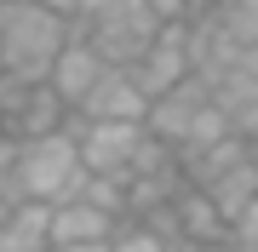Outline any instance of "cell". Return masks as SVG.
<instances>
[{"instance_id": "cell-1", "label": "cell", "mask_w": 258, "mask_h": 252, "mask_svg": "<svg viewBox=\"0 0 258 252\" xmlns=\"http://www.w3.org/2000/svg\"><path fill=\"white\" fill-rule=\"evenodd\" d=\"M69 40H75V18L40 6V0H6L0 6V63H6V75L46 86L52 63L63 57Z\"/></svg>"}, {"instance_id": "cell-2", "label": "cell", "mask_w": 258, "mask_h": 252, "mask_svg": "<svg viewBox=\"0 0 258 252\" xmlns=\"http://www.w3.org/2000/svg\"><path fill=\"white\" fill-rule=\"evenodd\" d=\"M12 178H18V195H23V201H46V206L75 201V195H81V184H86L75 126L18 143V166H12Z\"/></svg>"}, {"instance_id": "cell-3", "label": "cell", "mask_w": 258, "mask_h": 252, "mask_svg": "<svg viewBox=\"0 0 258 252\" xmlns=\"http://www.w3.org/2000/svg\"><path fill=\"white\" fill-rule=\"evenodd\" d=\"M75 29L92 40V52H98L109 69H132L149 46H155V35H161V12L149 6V0H109L103 12L75 18Z\"/></svg>"}, {"instance_id": "cell-4", "label": "cell", "mask_w": 258, "mask_h": 252, "mask_svg": "<svg viewBox=\"0 0 258 252\" xmlns=\"http://www.w3.org/2000/svg\"><path fill=\"white\" fill-rule=\"evenodd\" d=\"M69 126H75V143H81V166L92 178H120V184L132 178L149 143V126L138 121H69Z\"/></svg>"}, {"instance_id": "cell-5", "label": "cell", "mask_w": 258, "mask_h": 252, "mask_svg": "<svg viewBox=\"0 0 258 252\" xmlns=\"http://www.w3.org/2000/svg\"><path fill=\"white\" fill-rule=\"evenodd\" d=\"M189 75H195V69H189V23H161L155 46H149L138 63H132V80H138V92L155 103V98L172 92V86H184Z\"/></svg>"}, {"instance_id": "cell-6", "label": "cell", "mask_w": 258, "mask_h": 252, "mask_svg": "<svg viewBox=\"0 0 258 252\" xmlns=\"http://www.w3.org/2000/svg\"><path fill=\"white\" fill-rule=\"evenodd\" d=\"M207 103H212V92L189 75L184 86H172L166 98H155V103H149V121H144V126H149V138H161L166 149L178 155V143L189 138V126L207 115Z\"/></svg>"}, {"instance_id": "cell-7", "label": "cell", "mask_w": 258, "mask_h": 252, "mask_svg": "<svg viewBox=\"0 0 258 252\" xmlns=\"http://www.w3.org/2000/svg\"><path fill=\"white\" fill-rule=\"evenodd\" d=\"M103 75H109V63H103V57L92 52V40H86L81 29H75V40L63 46V57L52 63V80H46V86H52L57 98H63V109L75 115L86 98L98 92V80H103Z\"/></svg>"}, {"instance_id": "cell-8", "label": "cell", "mask_w": 258, "mask_h": 252, "mask_svg": "<svg viewBox=\"0 0 258 252\" xmlns=\"http://www.w3.org/2000/svg\"><path fill=\"white\" fill-rule=\"evenodd\" d=\"M75 121H149V98L138 92V80H132V69H109V75L98 80V92L75 109Z\"/></svg>"}, {"instance_id": "cell-9", "label": "cell", "mask_w": 258, "mask_h": 252, "mask_svg": "<svg viewBox=\"0 0 258 252\" xmlns=\"http://www.w3.org/2000/svg\"><path fill=\"white\" fill-rule=\"evenodd\" d=\"M115 229H120V218H109L103 206L81 201V195L52 206V246H98V241H115Z\"/></svg>"}, {"instance_id": "cell-10", "label": "cell", "mask_w": 258, "mask_h": 252, "mask_svg": "<svg viewBox=\"0 0 258 252\" xmlns=\"http://www.w3.org/2000/svg\"><path fill=\"white\" fill-rule=\"evenodd\" d=\"M0 252H52V206L18 201L12 218L0 224Z\"/></svg>"}, {"instance_id": "cell-11", "label": "cell", "mask_w": 258, "mask_h": 252, "mask_svg": "<svg viewBox=\"0 0 258 252\" xmlns=\"http://www.w3.org/2000/svg\"><path fill=\"white\" fill-rule=\"evenodd\" d=\"M218 23L230 29L235 46H258V0H230V6L218 12Z\"/></svg>"}, {"instance_id": "cell-12", "label": "cell", "mask_w": 258, "mask_h": 252, "mask_svg": "<svg viewBox=\"0 0 258 252\" xmlns=\"http://www.w3.org/2000/svg\"><path fill=\"white\" fill-rule=\"evenodd\" d=\"M109 252H172V246H166V235L149 229V224H120L115 241H109Z\"/></svg>"}, {"instance_id": "cell-13", "label": "cell", "mask_w": 258, "mask_h": 252, "mask_svg": "<svg viewBox=\"0 0 258 252\" xmlns=\"http://www.w3.org/2000/svg\"><path fill=\"white\" fill-rule=\"evenodd\" d=\"M23 195H18V178H12L6 166H0V224H6V218H12V206H18Z\"/></svg>"}, {"instance_id": "cell-14", "label": "cell", "mask_w": 258, "mask_h": 252, "mask_svg": "<svg viewBox=\"0 0 258 252\" xmlns=\"http://www.w3.org/2000/svg\"><path fill=\"white\" fill-rule=\"evenodd\" d=\"M40 6H52V12H63V18H81V0H40Z\"/></svg>"}, {"instance_id": "cell-15", "label": "cell", "mask_w": 258, "mask_h": 252, "mask_svg": "<svg viewBox=\"0 0 258 252\" xmlns=\"http://www.w3.org/2000/svg\"><path fill=\"white\" fill-rule=\"evenodd\" d=\"M52 252H109V241H98V246H52Z\"/></svg>"}, {"instance_id": "cell-16", "label": "cell", "mask_w": 258, "mask_h": 252, "mask_svg": "<svg viewBox=\"0 0 258 252\" xmlns=\"http://www.w3.org/2000/svg\"><path fill=\"white\" fill-rule=\"evenodd\" d=\"M0 75H6V63H0Z\"/></svg>"}]
</instances>
